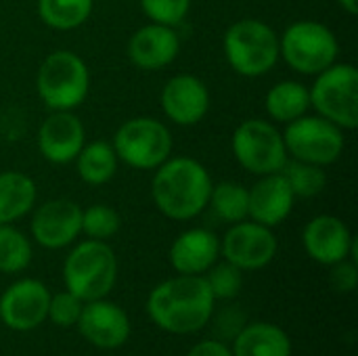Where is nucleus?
<instances>
[{
    "mask_svg": "<svg viewBox=\"0 0 358 356\" xmlns=\"http://www.w3.org/2000/svg\"><path fill=\"white\" fill-rule=\"evenodd\" d=\"M214 304L216 300L203 275H176L151 290L147 315L159 329L187 336L208 325Z\"/></svg>",
    "mask_w": 358,
    "mask_h": 356,
    "instance_id": "obj_1",
    "label": "nucleus"
},
{
    "mask_svg": "<svg viewBox=\"0 0 358 356\" xmlns=\"http://www.w3.org/2000/svg\"><path fill=\"white\" fill-rule=\"evenodd\" d=\"M212 185L208 170L197 159L168 157L155 168L151 197L166 218L185 222L208 208Z\"/></svg>",
    "mask_w": 358,
    "mask_h": 356,
    "instance_id": "obj_2",
    "label": "nucleus"
},
{
    "mask_svg": "<svg viewBox=\"0 0 358 356\" xmlns=\"http://www.w3.org/2000/svg\"><path fill=\"white\" fill-rule=\"evenodd\" d=\"M117 279V258L107 241L86 239L78 243L65 258V290L82 302L107 298Z\"/></svg>",
    "mask_w": 358,
    "mask_h": 356,
    "instance_id": "obj_3",
    "label": "nucleus"
},
{
    "mask_svg": "<svg viewBox=\"0 0 358 356\" xmlns=\"http://www.w3.org/2000/svg\"><path fill=\"white\" fill-rule=\"evenodd\" d=\"M222 46L229 65L243 78L266 76L279 61V36L260 19L235 21L227 29Z\"/></svg>",
    "mask_w": 358,
    "mask_h": 356,
    "instance_id": "obj_4",
    "label": "nucleus"
},
{
    "mask_svg": "<svg viewBox=\"0 0 358 356\" xmlns=\"http://www.w3.org/2000/svg\"><path fill=\"white\" fill-rule=\"evenodd\" d=\"M36 90L50 111H73L90 92V71L71 50H55L40 63Z\"/></svg>",
    "mask_w": 358,
    "mask_h": 356,
    "instance_id": "obj_5",
    "label": "nucleus"
},
{
    "mask_svg": "<svg viewBox=\"0 0 358 356\" xmlns=\"http://www.w3.org/2000/svg\"><path fill=\"white\" fill-rule=\"evenodd\" d=\"M340 44L336 34L319 21L302 19L279 36V57L304 76H317L336 63Z\"/></svg>",
    "mask_w": 358,
    "mask_h": 356,
    "instance_id": "obj_6",
    "label": "nucleus"
},
{
    "mask_svg": "<svg viewBox=\"0 0 358 356\" xmlns=\"http://www.w3.org/2000/svg\"><path fill=\"white\" fill-rule=\"evenodd\" d=\"M310 107L317 115L334 122L342 130L358 126V69L352 63H334L315 76L308 88Z\"/></svg>",
    "mask_w": 358,
    "mask_h": 356,
    "instance_id": "obj_7",
    "label": "nucleus"
},
{
    "mask_svg": "<svg viewBox=\"0 0 358 356\" xmlns=\"http://www.w3.org/2000/svg\"><path fill=\"white\" fill-rule=\"evenodd\" d=\"M113 149L120 162L136 170H155L172 153L174 141L168 126L155 118H132L113 134Z\"/></svg>",
    "mask_w": 358,
    "mask_h": 356,
    "instance_id": "obj_8",
    "label": "nucleus"
},
{
    "mask_svg": "<svg viewBox=\"0 0 358 356\" xmlns=\"http://www.w3.org/2000/svg\"><path fill=\"white\" fill-rule=\"evenodd\" d=\"M231 149L239 166L256 176L281 172L289 157L283 134L275 124L256 118L245 120L235 128Z\"/></svg>",
    "mask_w": 358,
    "mask_h": 356,
    "instance_id": "obj_9",
    "label": "nucleus"
},
{
    "mask_svg": "<svg viewBox=\"0 0 358 356\" xmlns=\"http://www.w3.org/2000/svg\"><path fill=\"white\" fill-rule=\"evenodd\" d=\"M287 155L315 166H329L344 151V130L321 115H302L283 132Z\"/></svg>",
    "mask_w": 358,
    "mask_h": 356,
    "instance_id": "obj_10",
    "label": "nucleus"
},
{
    "mask_svg": "<svg viewBox=\"0 0 358 356\" xmlns=\"http://www.w3.org/2000/svg\"><path fill=\"white\" fill-rule=\"evenodd\" d=\"M277 237L273 229L254 220H241L231 225L224 239L220 241V254L227 262L241 271H260L277 256Z\"/></svg>",
    "mask_w": 358,
    "mask_h": 356,
    "instance_id": "obj_11",
    "label": "nucleus"
},
{
    "mask_svg": "<svg viewBox=\"0 0 358 356\" xmlns=\"http://www.w3.org/2000/svg\"><path fill=\"white\" fill-rule=\"evenodd\" d=\"M50 292L38 279H21L0 296V321L13 332H31L48 317Z\"/></svg>",
    "mask_w": 358,
    "mask_h": 356,
    "instance_id": "obj_12",
    "label": "nucleus"
},
{
    "mask_svg": "<svg viewBox=\"0 0 358 356\" xmlns=\"http://www.w3.org/2000/svg\"><path fill=\"white\" fill-rule=\"evenodd\" d=\"M29 229L44 250L67 248L82 233V208L71 199H48L34 212Z\"/></svg>",
    "mask_w": 358,
    "mask_h": 356,
    "instance_id": "obj_13",
    "label": "nucleus"
},
{
    "mask_svg": "<svg viewBox=\"0 0 358 356\" xmlns=\"http://www.w3.org/2000/svg\"><path fill=\"white\" fill-rule=\"evenodd\" d=\"M302 245L306 254L325 266L342 262L346 258L357 260V243L344 220L331 214L315 216L302 233Z\"/></svg>",
    "mask_w": 358,
    "mask_h": 356,
    "instance_id": "obj_14",
    "label": "nucleus"
},
{
    "mask_svg": "<svg viewBox=\"0 0 358 356\" xmlns=\"http://www.w3.org/2000/svg\"><path fill=\"white\" fill-rule=\"evenodd\" d=\"M76 325L84 340L103 350L120 348L130 338V319L126 311L105 298L84 302Z\"/></svg>",
    "mask_w": 358,
    "mask_h": 356,
    "instance_id": "obj_15",
    "label": "nucleus"
},
{
    "mask_svg": "<svg viewBox=\"0 0 358 356\" xmlns=\"http://www.w3.org/2000/svg\"><path fill=\"white\" fill-rule=\"evenodd\" d=\"M162 109L176 126H195L210 111L208 86L191 73H178L164 84Z\"/></svg>",
    "mask_w": 358,
    "mask_h": 356,
    "instance_id": "obj_16",
    "label": "nucleus"
},
{
    "mask_svg": "<svg viewBox=\"0 0 358 356\" xmlns=\"http://www.w3.org/2000/svg\"><path fill=\"white\" fill-rule=\"evenodd\" d=\"M84 124L73 111H52L38 130V149L55 166L71 164L84 147Z\"/></svg>",
    "mask_w": 358,
    "mask_h": 356,
    "instance_id": "obj_17",
    "label": "nucleus"
},
{
    "mask_svg": "<svg viewBox=\"0 0 358 356\" xmlns=\"http://www.w3.org/2000/svg\"><path fill=\"white\" fill-rule=\"evenodd\" d=\"M180 52V38L176 27L149 23L136 29L128 42V57L132 65L145 71H155L170 65Z\"/></svg>",
    "mask_w": 358,
    "mask_h": 356,
    "instance_id": "obj_18",
    "label": "nucleus"
},
{
    "mask_svg": "<svg viewBox=\"0 0 358 356\" xmlns=\"http://www.w3.org/2000/svg\"><path fill=\"white\" fill-rule=\"evenodd\" d=\"M248 218L268 229L279 227L283 220H287L296 201V195L292 193V187L281 172L260 176V180L252 189H248Z\"/></svg>",
    "mask_w": 358,
    "mask_h": 356,
    "instance_id": "obj_19",
    "label": "nucleus"
},
{
    "mask_svg": "<svg viewBox=\"0 0 358 356\" xmlns=\"http://www.w3.org/2000/svg\"><path fill=\"white\" fill-rule=\"evenodd\" d=\"M218 256L220 239L208 229H189L170 248V264L178 275H206Z\"/></svg>",
    "mask_w": 358,
    "mask_h": 356,
    "instance_id": "obj_20",
    "label": "nucleus"
},
{
    "mask_svg": "<svg viewBox=\"0 0 358 356\" xmlns=\"http://www.w3.org/2000/svg\"><path fill=\"white\" fill-rule=\"evenodd\" d=\"M233 356H292V340L275 323H250L235 336Z\"/></svg>",
    "mask_w": 358,
    "mask_h": 356,
    "instance_id": "obj_21",
    "label": "nucleus"
},
{
    "mask_svg": "<svg viewBox=\"0 0 358 356\" xmlns=\"http://www.w3.org/2000/svg\"><path fill=\"white\" fill-rule=\"evenodd\" d=\"M36 183L17 170L0 172V225H13L36 204Z\"/></svg>",
    "mask_w": 358,
    "mask_h": 356,
    "instance_id": "obj_22",
    "label": "nucleus"
},
{
    "mask_svg": "<svg viewBox=\"0 0 358 356\" xmlns=\"http://www.w3.org/2000/svg\"><path fill=\"white\" fill-rule=\"evenodd\" d=\"M264 109L271 120H275L279 124H289L308 113L310 92L302 82L283 80L266 92Z\"/></svg>",
    "mask_w": 358,
    "mask_h": 356,
    "instance_id": "obj_23",
    "label": "nucleus"
},
{
    "mask_svg": "<svg viewBox=\"0 0 358 356\" xmlns=\"http://www.w3.org/2000/svg\"><path fill=\"white\" fill-rule=\"evenodd\" d=\"M76 162V170L78 176L90 185V187H101L107 185L115 172H117V155L111 143L107 141H92V143H84V147L80 149Z\"/></svg>",
    "mask_w": 358,
    "mask_h": 356,
    "instance_id": "obj_24",
    "label": "nucleus"
},
{
    "mask_svg": "<svg viewBox=\"0 0 358 356\" xmlns=\"http://www.w3.org/2000/svg\"><path fill=\"white\" fill-rule=\"evenodd\" d=\"M92 4V0H38V15L48 27L69 31L90 19Z\"/></svg>",
    "mask_w": 358,
    "mask_h": 356,
    "instance_id": "obj_25",
    "label": "nucleus"
},
{
    "mask_svg": "<svg viewBox=\"0 0 358 356\" xmlns=\"http://www.w3.org/2000/svg\"><path fill=\"white\" fill-rule=\"evenodd\" d=\"M214 214L229 225L241 222L248 218V206H250V195L248 189L235 180H224L218 185H212L210 201Z\"/></svg>",
    "mask_w": 358,
    "mask_h": 356,
    "instance_id": "obj_26",
    "label": "nucleus"
},
{
    "mask_svg": "<svg viewBox=\"0 0 358 356\" xmlns=\"http://www.w3.org/2000/svg\"><path fill=\"white\" fill-rule=\"evenodd\" d=\"M281 174L292 187V193L296 197H315L327 185V176L321 166L300 162L294 157H287L285 166L281 168Z\"/></svg>",
    "mask_w": 358,
    "mask_h": 356,
    "instance_id": "obj_27",
    "label": "nucleus"
},
{
    "mask_svg": "<svg viewBox=\"0 0 358 356\" xmlns=\"http://www.w3.org/2000/svg\"><path fill=\"white\" fill-rule=\"evenodd\" d=\"M31 262L29 239L10 225H0V273L15 275Z\"/></svg>",
    "mask_w": 358,
    "mask_h": 356,
    "instance_id": "obj_28",
    "label": "nucleus"
},
{
    "mask_svg": "<svg viewBox=\"0 0 358 356\" xmlns=\"http://www.w3.org/2000/svg\"><path fill=\"white\" fill-rule=\"evenodd\" d=\"M120 229H122V218L111 206L96 204L82 210V233L88 239L109 241L120 233Z\"/></svg>",
    "mask_w": 358,
    "mask_h": 356,
    "instance_id": "obj_29",
    "label": "nucleus"
},
{
    "mask_svg": "<svg viewBox=\"0 0 358 356\" xmlns=\"http://www.w3.org/2000/svg\"><path fill=\"white\" fill-rule=\"evenodd\" d=\"M208 287L214 296V300H233L235 296H239L241 285H243V277H241V269H237L231 262H218L212 264L208 269L206 275Z\"/></svg>",
    "mask_w": 358,
    "mask_h": 356,
    "instance_id": "obj_30",
    "label": "nucleus"
},
{
    "mask_svg": "<svg viewBox=\"0 0 358 356\" xmlns=\"http://www.w3.org/2000/svg\"><path fill=\"white\" fill-rule=\"evenodd\" d=\"M141 8L153 23L176 27L189 15L191 0H141Z\"/></svg>",
    "mask_w": 358,
    "mask_h": 356,
    "instance_id": "obj_31",
    "label": "nucleus"
},
{
    "mask_svg": "<svg viewBox=\"0 0 358 356\" xmlns=\"http://www.w3.org/2000/svg\"><path fill=\"white\" fill-rule=\"evenodd\" d=\"M82 306L84 302L67 290L59 294H50L46 319H50L57 327H73L80 319Z\"/></svg>",
    "mask_w": 358,
    "mask_h": 356,
    "instance_id": "obj_32",
    "label": "nucleus"
},
{
    "mask_svg": "<svg viewBox=\"0 0 358 356\" xmlns=\"http://www.w3.org/2000/svg\"><path fill=\"white\" fill-rule=\"evenodd\" d=\"M331 285L336 292L340 294H350L355 292L358 285V269L357 260H342V262H336L331 264Z\"/></svg>",
    "mask_w": 358,
    "mask_h": 356,
    "instance_id": "obj_33",
    "label": "nucleus"
},
{
    "mask_svg": "<svg viewBox=\"0 0 358 356\" xmlns=\"http://www.w3.org/2000/svg\"><path fill=\"white\" fill-rule=\"evenodd\" d=\"M187 356H233V353L229 346H224L218 340H203V342L195 344L187 353Z\"/></svg>",
    "mask_w": 358,
    "mask_h": 356,
    "instance_id": "obj_34",
    "label": "nucleus"
},
{
    "mask_svg": "<svg viewBox=\"0 0 358 356\" xmlns=\"http://www.w3.org/2000/svg\"><path fill=\"white\" fill-rule=\"evenodd\" d=\"M338 4H340L348 15H357L358 13V0H338Z\"/></svg>",
    "mask_w": 358,
    "mask_h": 356,
    "instance_id": "obj_35",
    "label": "nucleus"
}]
</instances>
